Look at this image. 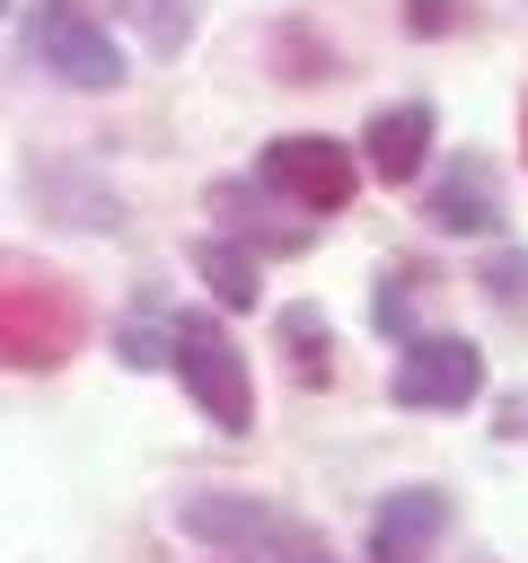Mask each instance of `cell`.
Listing matches in <instances>:
<instances>
[{
	"mask_svg": "<svg viewBox=\"0 0 528 563\" xmlns=\"http://www.w3.org/2000/svg\"><path fill=\"white\" fill-rule=\"evenodd\" d=\"M79 343H88V299L62 273L0 255V369H62Z\"/></svg>",
	"mask_w": 528,
	"mask_h": 563,
	"instance_id": "cell-1",
	"label": "cell"
},
{
	"mask_svg": "<svg viewBox=\"0 0 528 563\" xmlns=\"http://www.w3.org/2000/svg\"><path fill=\"white\" fill-rule=\"evenodd\" d=\"M176 528H194L202 545L238 554V563H334L326 537L273 501H246V493H185L176 501Z\"/></svg>",
	"mask_w": 528,
	"mask_h": 563,
	"instance_id": "cell-2",
	"label": "cell"
},
{
	"mask_svg": "<svg viewBox=\"0 0 528 563\" xmlns=\"http://www.w3.org/2000/svg\"><path fill=\"white\" fill-rule=\"evenodd\" d=\"M167 361L185 369L194 405H202L220 431H246V422H255V396H246V352L229 343V325H220V317H202V308L167 317Z\"/></svg>",
	"mask_w": 528,
	"mask_h": 563,
	"instance_id": "cell-3",
	"label": "cell"
},
{
	"mask_svg": "<svg viewBox=\"0 0 528 563\" xmlns=\"http://www.w3.org/2000/svg\"><path fill=\"white\" fill-rule=\"evenodd\" d=\"M26 62H44L62 88H123V53L79 0H44L26 18Z\"/></svg>",
	"mask_w": 528,
	"mask_h": 563,
	"instance_id": "cell-4",
	"label": "cell"
},
{
	"mask_svg": "<svg viewBox=\"0 0 528 563\" xmlns=\"http://www.w3.org/2000/svg\"><path fill=\"white\" fill-rule=\"evenodd\" d=\"M484 396V352L466 334H405V361H396V405L414 413H458Z\"/></svg>",
	"mask_w": 528,
	"mask_h": 563,
	"instance_id": "cell-5",
	"label": "cell"
},
{
	"mask_svg": "<svg viewBox=\"0 0 528 563\" xmlns=\"http://www.w3.org/2000/svg\"><path fill=\"white\" fill-rule=\"evenodd\" d=\"M264 185H273L282 202H299L308 220H334V211L352 202L361 167H352V150H334V141H273V150H264Z\"/></svg>",
	"mask_w": 528,
	"mask_h": 563,
	"instance_id": "cell-6",
	"label": "cell"
},
{
	"mask_svg": "<svg viewBox=\"0 0 528 563\" xmlns=\"http://www.w3.org/2000/svg\"><path fill=\"white\" fill-rule=\"evenodd\" d=\"M440 537H449V493L440 484H405L370 510V563H422V554H440Z\"/></svg>",
	"mask_w": 528,
	"mask_h": 563,
	"instance_id": "cell-7",
	"label": "cell"
},
{
	"mask_svg": "<svg viewBox=\"0 0 528 563\" xmlns=\"http://www.w3.org/2000/svg\"><path fill=\"white\" fill-rule=\"evenodd\" d=\"M422 220H431V229H449V238H493V229H502V185H493V167H484V158L440 167V176H431Z\"/></svg>",
	"mask_w": 528,
	"mask_h": 563,
	"instance_id": "cell-8",
	"label": "cell"
},
{
	"mask_svg": "<svg viewBox=\"0 0 528 563\" xmlns=\"http://www.w3.org/2000/svg\"><path fill=\"white\" fill-rule=\"evenodd\" d=\"M361 158H370V176H387V185H405V176H422V158H431V106H378L370 123H361Z\"/></svg>",
	"mask_w": 528,
	"mask_h": 563,
	"instance_id": "cell-9",
	"label": "cell"
},
{
	"mask_svg": "<svg viewBox=\"0 0 528 563\" xmlns=\"http://www.w3.org/2000/svg\"><path fill=\"white\" fill-rule=\"evenodd\" d=\"M194 273L211 282L220 308H255L264 299V273H255V246H229V238H202L194 246Z\"/></svg>",
	"mask_w": 528,
	"mask_h": 563,
	"instance_id": "cell-10",
	"label": "cell"
},
{
	"mask_svg": "<svg viewBox=\"0 0 528 563\" xmlns=\"http://www.w3.org/2000/svg\"><path fill=\"white\" fill-rule=\"evenodd\" d=\"M282 352H290V378L299 387H326L334 378V334H326V317L299 299V308H282Z\"/></svg>",
	"mask_w": 528,
	"mask_h": 563,
	"instance_id": "cell-11",
	"label": "cell"
},
{
	"mask_svg": "<svg viewBox=\"0 0 528 563\" xmlns=\"http://www.w3.org/2000/svg\"><path fill=\"white\" fill-rule=\"evenodd\" d=\"M141 35H150V53H176L185 35H194V18H202V0H114Z\"/></svg>",
	"mask_w": 528,
	"mask_h": 563,
	"instance_id": "cell-12",
	"label": "cell"
},
{
	"mask_svg": "<svg viewBox=\"0 0 528 563\" xmlns=\"http://www.w3.org/2000/svg\"><path fill=\"white\" fill-rule=\"evenodd\" d=\"M484 290H493L510 317H528V255H519V246H502V255L484 264Z\"/></svg>",
	"mask_w": 528,
	"mask_h": 563,
	"instance_id": "cell-13",
	"label": "cell"
},
{
	"mask_svg": "<svg viewBox=\"0 0 528 563\" xmlns=\"http://www.w3.org/2000/svg\"><path fill=\"white\" fill-rule=\"evenodd\" d=\"M123 361H132V369H158V361H167V325H158L150 308L123 325Z\"/></svg>",
	"mask_w": 528,
	"mask_h": 563,
	"instance_id": "cell-14",
	"label": "cell"
},
{
	"mask_svg": "<svg viewBox=\"0 0 528 563\" xmlns=\"http://www.w3.org/2000/svg\"><path fill=\"white\" fill-rule=\"evenodd\" d=\"M519 431H528V387H519V396L502 405V440H519Z\"/></svg>",
	"mask_w": 528,
	"mask_h": 563,
	"instance_id": "cell-15",
	"label": "cell"
},
{
	"mask_svg": "<svg viewBox=\"0 0 528 563\" xmlns=\"http://www.w3.org/2000/svg\"><path fill=\"white\" fill-rule=\"evenodd\" d=\"M414 26L431 35V26H449V0H414Z\"/></svg>",
	"mask_w": 528,
	"mask_h": 563,
	"instance_id": "cell-16",
	"label": "cell"
},
{
	"mask_svg": "<svg viewBox=\"0 0 528 563\" xmlns=\"http://www.w3.org/2000/svg\"><path fill=\"white\" fill-rule=\"evenodd\" d=\"M0 18H9V0H0Z\"/></svg>",
	"mask_w": 528,
	"mask_h": 563,
	"instance_id": "cell-17",
	"label": "cell"
},
{
	"mask_svg": "<svg viewBox=\"0 0 528 563\" xmlns=\"http://www.w3.org/2000/svg\"><path fill=\"white\" fill-rule=\"evenodd\" d=\"M229 563H238V554H229Z\"/></svg>",
	"mask_w": 528,
	"mask_h": 563,
	"instance_id": "cell-18",
	"label": "cell"
}]
</instances>
